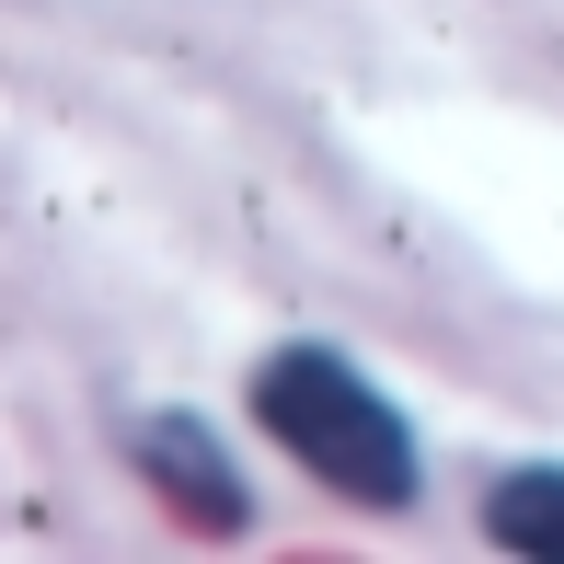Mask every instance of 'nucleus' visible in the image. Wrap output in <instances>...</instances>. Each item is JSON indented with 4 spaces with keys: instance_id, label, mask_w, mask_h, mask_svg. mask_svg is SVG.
Returning a JSON list of instances; mask_svg holds the SVG:
<instances>
[{
    "instance_id": "1",
    "label": "nucleus",
    "mask_w": 564,
    "mask_h": 564,
    "mask_svg": "<svg viewBox=\"0 0 564 564\" xmlns=\"http://www.w3.org/2000/svg\"><path fill=\"white\" fill-rule=\"evenodd\" d=\"M253 415H265V438L289 449L323 496L380 507V519L415 507V426H403L392 392L357 380L335 346H276V357H253Z\"/></svg>"
},
{
    "instance_id": "3",
    "label": "nucleus",
    "mask_w": 564,
    "mask_h": 564,
    "mask_svg": "<svg viewBox=\"0 0 564 564\" xmlns=\"http://www.w3.org/2000/svg\"><path fill=\"white\" fill-rule=\"evenodd\" d=\"M484 519H496L507 553H553V564H564V473H507Z\"/></svg>"
},
{
    "instance_id": "2",
    "label": "nucleus",
    "mask_w": 564,
    "mask_h": 564,
    "mask_svg": "<svg viewBox=\"0 0 564 564\" xmlns=\"http://www.w3.org/2000/svg\"><path fill=\"white\" fill-rule=\"evenodd\" d=\"M139 473H150V496H173L185 519L242 530V473L208 449V426H196V415H150V426H139Z\"/></svg>"
}]
</instances>
